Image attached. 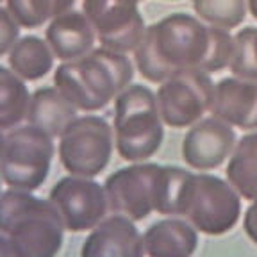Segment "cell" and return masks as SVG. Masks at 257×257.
Returning a JSON list of instances; mask_svg holds the SVG:
<instances>
[{
	"label": "cell",
	"instance_id": "cell-1",
	"mask_svg": "<svg viewBox=\"0 0 257 257\" xmlns=\"http://www.w3.org/2000/svg\"><path fill=\"white\" fill-rule=\"evenodd\" d=\"M232 52L230 31L211 27L188 13H173L147 27L134 50V64L143 79L161 84L181 72H221L229 68Z\"/></svg>",
	"mask_w": 257,
	"mask_h": 257
},
{
	"label": "cell",
	"instance_id": "cell-2",
	"mask_svg": "<svg viewBox=\"0 0 257 257\" xmlns=\"http://www.w3.org/2000/svg\"><path fill=\"white\" fill-rule=\"evenodd\" d=\"M64 223L56 205L32 191L6 189L0 195V232L20 257H57L64 243Z\"/></svg>",
	"mask_w": 257,
	"mask_h": 257
},
{
	"label": "cell",
	"instance_id": "cell-3",
	"mask_svg": "<svg viewBox=\"0 0 257 257\" xmlns=\"http://www.w3.org/2000/svg\"><path fill=\"white\" fill-rule=\"evenodd\" d=\"M114 149L128 163L154 157L165 141L157 96L149 86L131 84L114 98Z\"/></svg>",
	"mask_w": 257,
	"mask_h": 257
},
{
	"label": "cell",
	"instance_id": "cell-4",
	"mask_svg": "<svg viewBox=\"0 0 257 257\" xmlns=\"http://www.w3.org/2000/svg\"><path fill=\"white\" fill-rule=\"evenodd\" d=\"M54 154V138L47 133L32 125L11 128L0 157V179L13 189L36 191L50 175Z\"/></svg>",
	"mask_w": 257,
	"mask_h": 257
},
{
	"label": "cell",
	"instance_id": "cell-5",
	"mask_svg": "<svg viewBox=\"0 0 257 257\" xmlns=\"http://www.w3.org/2000/svg\"><path fill=\"white\" fill-rule=\"evenodd\" d=\"M57 140L59 161L70 175L89 179L100 175L114 152V131L98 114L77 116Z\"/></svg>",
	"mask_w": 257,
	"mask_h": 257
},
{
	"label": "cell",
	"instance_id": "cell-6",
	"mask_svg": "<svg viewBox=\"0 0 257 257\" xmlns=\"http://www.w3.org/2000/svg\"><path fill=\"white\" fill-rule=\"evenodd\" d=\"M182 218L207 236L227 234L241 218V195L221 177L205 172L193 173Z\"/></svg>",
	"mask_w": 257,
	"mask_h": 257
},
{
	"label": "cell",
	"instance_id": "cell-7",
	"mask_svg": "<svg viewBox=\"0 0 257 257\" xmlns=\"http://www.w3.org/2000/svg\"><path fill=\"white\" fill-rule=\"evenodd\" d=\"M214 86L211 75L204 72H181L161 82L156 96L163 123L189 128L205 118L213 107Z\"/></svg>",
	"mask_w": 257,
	"mask_h": 257
},
{
	"label": "cell",
	"instance_id": "cell-8",
	"mask_svg": "<svg viewBox=\"0 0 257 257\" xmlns=\"http://www.w3.org/2000/svg\"><path fill=\"white\" fill-rule=\"evenodd\" d=\"M77 9L93 25L100 47L114 52H134L147 32L138 0H79Z\"/></svg>",
	"mask_w": 257,
	"mask_h": 257
},
{
	"label": "cell",
	"instance_id": "cell-9",
	"mask_svg": "<svg viewBox=\"0 0 257 257\" xmlns=\"http://www.w3.org/2000/svg\"><path fill=\"white\" fill-rule=\"evenodd\" d=\"M48 200L56 205L64 229L70 232H89L109 213L104 184L89 177L59 179L48 193Z\"/></svg>",
	"mask_w": 257,
	"mask_h": 257
},
{
	"label": "cell",
	"instance_id": "cell-10",
	"mask_svg": "<svg viewBox=\"0 0 257 257\" xmlns=\"http://www.w3.org/2000/svg\"><path fill=\"white\" fill-rule=\"evenodd\" d=\"M159 166L143 161L111 173L104 182L109 213L120 214L133 221H143L149 218L154 213L156 177Z\"/></svg>",
	"mask_w": 257,
	"mask_h": 257
},
{
	"label": "cell",
	"instance_id": "cell-11",
	"mask_svg": "<svg viewBox=\"0 0 257 257\" xmlns=\"http://www.w3.org/2000/svg\"><path fill=\"white\" fill-rule=\"evenodd\" d=\"M236 147L234 127L216 116L202 118L188 128L182 140V159L197 172L216 170L229 159Z\"/></svg>",
	"mask_w": 257,
	"mask_h": 257
},
{
	"label": "cell",
	"instance_id": "cell-12",
	"mask_svg": "<svg viewBox=\"0 0 257 257\" xmlns=\"http://www.w3.org/2000/svg\"><path fill=\"white\" fill-rule=\"evenodd\" d=\"M79 72L102 109L107 107L134 80V64L127 54L109 48H93L88 56L77 59Z\"/></svg>",
	"mask_w": 257,
	"mask_h": 257
},
{
	"label": "cell",
	"instance_id": "cell-13",
	"mask_svg": "<svg viewBox=\"0 0 257 257\" xmlns=\"http://www.w3.org/2000/svg\"><path fill=\"white\" fill-rule=\"evenodd\" d=\"M198 248V230L179 216H166L140 234L134 257H193Z\"/></svg>",
	"mask_w": 257,
	"mask_h": 257
},
{
	"label": "cell",
	"instance_id": "cell-14",
	"mask_svg": "<svg viewBox=\"0 0 257 257\" xmlns=\"http://www.w3.org/2000/svg\"><path fill=\"white\" fill-rule=\"evenodd\" d=\"M211 114L243 131H257V82L225 77L214 86Z\"/></svg>",
	"mask_w": 257,
	"mask_h": 257
},
{
	"label": "cell",
	"instance_id": "cell-15",
	"mask_svg": "<svg viewBox=\"0 0 257 257\" xmlns=\"http://www.w3.org/2000/svg\"><path fill=\"white\" fill-rule=\"evenodd\" d=\"M45 40L59 61H77L95 48L96 34L80 9H72L48 22Z\"/></svg>",
	"mask_w": 257,
	"mask_h": 257
},
{
	"label": "cell",
	"instance_id": "cell-16",
	"mask_svg": "<svg viewBox=\"0 0 257 257\" xmlns=\"http://www.w3.org/2000/svg\"><path fill=\"white\" fill-rule=\"evenodd\" d=\"M138 239L136 221L120 214H109L89 230L80 246V257H134Z\"/></svg>",
	"mask_w": 257,
	"mask_h": 257
},
{
	"label": "cell",
	"instance_id": "cell-17",
	"mask_svg": "<svg viewBox=\"0 0 257 257\" xmlns=\"http://www.w3.org/2000/svg\"><path fill=\"white\" fill-rule=\"evenodd\" d=\"M77 118V109L54 88H40L31 95L27 118L29 125L40 128L48 136L59 138L68 123Z\"/></svg>",
	"mask_w": 257,
	"mask_h": 257
},
{
	"label": "cell",
	"instance_id": "cell-18",
	"mask_svg": "<svg viewBox=\"0 0 257 257\" xmlns=\"http://www.w3.org/2000/svg\"><path fill=\"white\" fill-rule=\"evenodd\" d=\"M193 172L175 165H161L156 177L154 211L165 216H182L186 209Z\"/></svg>",
	"mask_w": 257,
	"mask_h": 257
},
{
	"label": "cell",
	"instance_id": "cell-19",
	"mask_svg": "<svg viewBox=\"0 0 257 257\" xmlns=\"http://www.w3.org/2000/svg\"><path fill=\"white\" fill-rule=\"evenodd\" d=\"M225 177L241 198L250 202L257 198V131H250L236 141Z\"/></svg>",
	"mask_w": 257,
	"mask_h": 257
},
{
	"label": "cell",
	"instance_id": "cell-20",
	"mask_svg": "<svg viewBox=\"0 0 257 257\" xmlns=\"http://www.w3.org/2000/svg\"><path fill=\"white\" fill-rule=\"evenodd\" d=\"M54 59L56 56L47 40L34 34L20 38L9 52V66L25 82L40 80L48 72H52Z\"/></svg>",
	"mask_w": 257,
	"mask_h": 257
},
{
	"label": "cell",
	"instance_id": "cell-21",
	"mask_svg": "<svg viewBox=\"0 0 257 257\" xmlns=\"http://www.w3.org/2000/svg\"><path fill=\"white\" fill-rule=\"evenodd\" d=\"M31 93L22 77L0 66V128L11 131L27 118Z\"/></svg>",
	"mask_w": 257,
	"mask_h": 257
},
{
	"label": "cell",
	"instance_id": "cell-22",
	"mask_svg": "<svg viewBox=\"0 0 257 257\" xmlns=\"http://www.w3.org/2000/svg\"><path fill=\"white\" fill-rule=\"evenodd\" d=\"M79 0H8V11L18 25L36 29L66 11L77 9Z\"/></svg>",
	"mask_w": 257,
	"mask_h": 257
},
{
	"label": "cell",
	"instance_id": "cell-23",
	"mask_svg": "<svg viewBox=\"0 0 257 257\" xmlns=\"http://www.w3.org/2000/svg\"><path fill=\"white\" fill-rule=\"evenodd\" d=\"M54 84L77 111L96 112L102 109V105L93 96L80 75L77 61H66L57 66V70L54 72Z\"/></svg>",
	"mask_w": 257,
	"mask_h": 257
},
{
	"label": "cell",
	"instance_id": "cell-24",
	"mask_svg": "<svg viewBox=\"0 0 257 257\" xmlns=\"http://www.w3.org/2000/svg\"><path fill=\"white\" fill-rule=\"evenodd\" d=\"M193 9L204 24L223 31L239 27L248 15L246 0H193Z\"/></svg>",
	"mask_w": 257,
	"mask_h": 257
},
{
	"label": "cell",
	"instance_id": "cell-25",
	"mask_svg": "<svg viewBox=\"0 0 257 257\" xmlns=\"http://www.w3.org/2000/svg\"><path fill=\"white\" fill-rule=\"evenodd\" d=\"M257 27H245L234 34V52L229 70L234 77L257 82V52H255Z\"/></svg>",
	"mask_w": 257,
	"mask_h": 257
},
{
	"label": "cell",
	"instance_id": "cell-26",
	"mask_svg": "<svg viewBox=\"0 0 257 257\" xmlns=\"http://www.w3.org/2000/svg\"><path fill=\"white\" fill-rule=\"evenodd\" d=\"M20 40V25L8 11L0 6V56L11 52L16 41Z\"/></svg>",
	"mask_w": 257,
	"mask_h": 257
},
{
	"label": "cell",
	"instance_id": "cell-27",
	"mask_svg": "<svg viewBox=\"0 0 257 257\" xmlns=\"http://www.w3.org/2000/svg\"><path fill=\"white\" fill-rule=\"evenodd\" d=\"M243 229H245L248 239L257 245V198L246 207L245 218H243Z\"/></svg>",
	"mask_w": 257,
	"mask_h": 257
},
{
	"label": "cell",
	"instance_id": "cell-28",
	"mask_svg": "<svg viewBox=\"0 0 257 257\" xmlns=\"http://www.w3.org/2000/svg\"><path fill=\"white\" fill-rule=\"evenodd\" d=\"M0 257H20V253L15 250L9 237L2 232H0Z\"/></svg>",
	"mask_w": 257,
	"mask_h": 257
},
{
	"label": "cell",
	"instance_id": "cell-29",
	"mask_svg": "<svg viewBox=\"0 0 257 257\" xmlns=\"http://www.w3.org/2000/svg\"><path fill=\"white\" fill-rule=\"evenodd\" d=\"M246 6H248V13L253 16V20H257V0H246Z\"/></svg>",
	"mask_w": 257,
	"mask_h": 257
},
{
	"label": "cell",
	"instance_id": "cell-30",
	"mask_svg": "<svg viewBox=\"0 0 257 257\" xmlns=\"http://www.w3.org/2000/svg\"><path fill=\"white\" fill-rule=\"evenodd\" d=\"M4 147H6V134H4V131L0 128V157L4 154Z\"/></svg>",
	"mask_w": 257,
	"mask_h": 257
},
{
	"label": "cell",
	"instance_id": "cell-31",
	"mask_svg": "<svg viewBox=\"0 0 257 257\" xmlns=\"http://www.w3.org/2000/svg\"><path fill=\"white\" fill-rule=\"evenodd\" d=\"M255 52H257V32H255Z\"/></svg>",
	"mask_w": 257,
	"mask_h": 257
},
{
	"label": "cell",
	"instance_id": "cell-32",
	"mask_svg": "<svg viewBox=\"0 0 257 257\" xmlns=\"http://www.w3.org/2000/svg\"><path fill=\"white\" fill-rule=\"evenodd\" d=\"M138 2H143V0H138Z\"/></svg>",
	"mask_w": 257,
	"mask_h": 257
},
{
	"label": "cell",
	"instance_id": "cell-33",
	"mask_svg": "<svg viewBox=\"0 0 257 257\" xmlns=\"http://www.w3.org/2000/svg\"><path fill=\"white\" fill-rule=\"evenodd\" d=\"M0 195H2V191H0Z\"/></svg>",
	"mask_w": 257,
	"mask_h": 257
},
{
	"label": "cell",
	"instance_id": "cell-34",
	"mask_svg": "<svg viewBox=\"0 0 257 257\" xmlns=\"http://www.w3.org/2000/svg\"><path fill=\"white\" fill-rule=\"evenodd\" d=\"M0 2H2V0H0Z\"/></svg>",
	"mask_w": 257,
	"mask_h": 257
}]
</instances>
